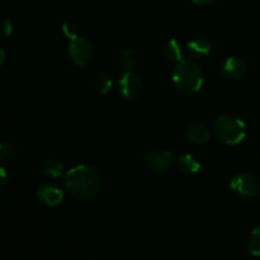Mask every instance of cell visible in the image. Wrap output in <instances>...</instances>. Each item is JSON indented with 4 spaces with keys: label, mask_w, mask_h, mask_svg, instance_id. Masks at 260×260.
I'll list each match as a JSON object with an SVG mask.
<instances>
[{
    "label": "cell",
    "mask_w": 260,
    "mask_h": 260,
    "mask_svg": "<svg viewBox=\"0 0 260 260\" xmlns=\"http://www.w3.org/2000/svg\"><path fill=\"white\" fill-rule=\"evenodd\" d=\"M212 43L207 38L198 37L187 45V51L193 58H205L210 55Z\"/></svg>",
    "instance_id": "obj_10"
},
{
    "label": "cell",
    "mask_w": 260,
    "mask_h": 260,
    "mask_svg": "<svg viewBox=\"0 0 260 260\" xmlns=\"http://www.w3.org/2000/svg\"><path fill=\"white\" fill-rule=\"evenodd\" d=\"M0 173H2V189L5 187V182H7V172H5L4 168L0 169Z\"/></svg>",
    "instance_id": "obj_21"
},
{
    "label": "cell",
    "mask_w": 260,
    "mask_h": 260,
    "mask_svg": "<svg viewBox=\"0 0 260 260\" xmlns=\"http://www.w3.org/2000/svg\"><path fill=\"white\" fill-rule=\"evenodd\" d=\"M246 71L245 61L240 57H229L221 66V73L229 80H236L241 78Z\"/></svg>",
    "instance_id": "obj_9"
},
{
    "label": "cell",
    "mask_w": 260,
    "mask_h": 260,
    "mask_svg": "<svg viewBox=\"0 0 260 260\" xmlns=\"http://www.w3.org/2000/svg\"><path fill=\"white\" fill-rule=\"evenodd\" d=\"M41 169L46 175L51 178H57L62 174L63 165L56 159H47L41 164Z\"/></svg>",
    "instance_id": "obj_15"
},
{
    "label": "cell",
    "mask_w": 260,
    "mask_h": 260,
    "mask_svg": "<svg viewBox=\"0 0 260 260\" xmlns=\"http://www.w3.org/2000/svg\"><path fill=\"white\" fill-rule=\"evenodd\" d=\"M192 2L198 5H205V4H210V3H212L213 0H192Z\"/></svg>",
    "instance_id": "obj_22"
},
{
    "label": "cell",
    "mask_w": 260,
    "mask_h": 260,
    "mask_svg": "<svg viewBox=\"0 0 260 260\" xmlns=\"http://www.w3.org/2000/svg\"><path fill=\"white\" fill-rule=\"evenodd\" d=\"M93 85L99 94H107L113 85V79L108 73H99L94 78Z\"/></svg>",
    "instance_id": "obj_14"
},
{
    "label": "cell",
    "mask_w": 260,
    "mask_h": 260,
    "mask_svg": "<svg viewBox=\"0 0 260 260\" xmlns=\"http://www.w3.org/2000/svg\"><path fill=\"white\" fill-rule=\"evenodd\" d=\"M188 137L192 142L198 145H203L210 140L211 134H210V129L205 126V124H193L188 128Z\"/></svg>",
    "instance_id": "obj_11"
},
{
    "label": "cell",
    "mask_w": 260,
    "mask_h": 260,
    "mask_svg": "<svg viewBox=\"0 0 260 260\" xmlns=\"http://www.w3.org/2000/svg\"><path fill=\"white\" fill-rule=\"evenodd\" d=\"M164 53L169 60L172 61H180L183 60V51L182 46H180L179 41L177 38H170L164 46Z\"/></svg>",
    "instance_id": "obj_12"
},
{
    "label": "cell",
    "mask_w": 260,
    "mask_h": 260,
    "mask_svg": "<svg viewBox=\"0 0 260 260\" xmlns=\"http://www.w3.org/2000/svg\"><path fill=\"white\" fill-rule=\"evenodd\" d=\"M216 137L226 145H238L245 139L246 126L234 114H221L213 127Z\"/></svg>",
    "instance_id": "obj_3"
},
{
    "label": "cell",
    "mask_w": 260,
    "mask_h": 260,
    "mask_svg": "<svg viewBox=\"0 0 260 260\" xmlns=\"http://www.w3.org/2000/svg\"><path fill=\"white\" fill-rule=\"evenodd\" d=\"M0 55H2V60H0V63H3V62H4V60H5V52H4V50L0 51Z\"/></svg>",
    "instance_id": "obj_23"
},
{
    "label": "cell",
    "mask_w": 260,
    "mask_h": 260,
    "mask_svg": "<svg viewBox=\"0 0 260 260\" xmlns=\"http://www.w3.org/2000/svg\"><path fill=\"white\" fill-rule=\"evenodd\" d=\"M62 32H63V35H65L68 38H70L71 41L79 37V29L73 22H65V23H63V24H62Z\"/></svg>",
    "instance_id": "obj_19"
},
{
    "label": "cell",
    "mask_w": 260,
    "mask_h": 260,
    "mask_svg": "<svg viewBox=\"0 0 260 260\" xmlns=\"http://www.w3.org/2000/svg\"><path fill=\"white\" fill-rule=\"evenodd\" d=\"M119 89H121V93L124 98L135 101L144 91V84L136 74L132 73V71H127L119 80Z\"/></svg>",
    "instance_id": "obj_7"
},
{
    "label": "cell",
    "mask_w": 260,
    "mask_h": 260,
    "mask_svg": "<svg viewBox=\"0 0 260 260\" xmlns=\"http://www.w3.org/2000/svg\"><path fill=\"white\" fill-rule=\"evenodd\" d=\"M248 248L251 255L260 256V226L251 231L250 238H249Z\"/></svg>",
    "instance_id": "obj_16"
},
{
    "label": "cell",
    "mask_w": 260,
    "mask_h": 260,
    "mask_svg": "<svg viewBox=\"0 0 260 260\" xmlns=\"http://www.w3.org/2000/svg\"><path fill=\"white\" fill-rule=\"evenodd\" d=\"M38 200L46 206H57L63 198V192L60 187L55 184H43L37 190Z\"/></svg>",
    "instance_id": "obj_8"
},
{
    "label": "cell",
    "mask_w": 260,
    "mask_h": 260,
    "mask_svg": "<svg viewBox=\"0 0 260 260\" xmlns=\"http://www.w3.org/2000/svg\"><path fill=\"white\" fill-rule=\"evenodd\" d=\"M230 188L231 190L239 193L240 196L253 198L259 193L260 185L254 175L243 173V174H238L231 179Z\"/></svg>",
    "instance_id": "obj_5"
},
{
    "label": "cell",
    "mask_w": 260,
    "mask_h": 260,
    "mask_svg": "<svg viewBox=\"0 0 260 260\" xmlns=\"http://www.w3.org/2000/svg\"><path fill=\"white\" fill-rule=\"evenodd\" d=\"M135 65H136V56H135L134 51L124 50L121 55V66L124 73L134 70Z\"/></svg>",
    "instance_id": "obj_17"
},
{
    "label": "cell",
    "mask_w": 260,
    "mask_h": 260,
    "mask_svg": "<svg viewBox=\"0 0 260 260\" xmlns=\"http://www.w3.org/2000/svg\"><path fill=\"white\" fill-rule=\"evenodd\" d=\"M2 32L4 37H9L13 32V23L9 18H5L2 23Z\"/></svg>",
    "instance_id": "obj_20"
},
{
    "label": "cell",
    "mask_w": 260,
    "mask_h": 260,
    "mask_svg": "<svg viewBox=\"0 0 260 260\" xmlns=\"http://www.w3.org/2000/svg\"><path fill=\"white\" fill-rule=\"evenodd\" d=\"M144 161L154 172L162 173L172 167L173 155L168 150H150L145 154Z\"/></svg>",
    "instance_id": "obj_6"
},
{
    "label": "cell",
    "mask_w": 260,
    "mask_h": 260,
    "mask_svg": "<svg viewBox=\"0 0 260 260\" xmlns=\"http://www.w3.org/2000/svg\"><path fill=\"white\" fill-rule=\"evenodd\" d=\"M203 73L193 61L182 60L175 66L173 73V83L178 91L183 94H194L203 85Z\"/></svg>",
    "instance_id": "obj_2"
},
{
    "label": "cell",
    "mask_w": 260,
    "mask_h": 260,
    "mask_svg": "<svg viewBox=\"0 0 260 260\" xmlns=\"http://www.w3.org/2000/svg\"><path fill=\"white\" fill-rule=\"evenodd\" d=\"M15 154H17V147H15V145L10 144V142L2 144V146H0V159L3 161H5L8 159H12Z\"/></svg>",
    "instance_id": "obj_18"
},
{
    "label": "cell",
    "mask_w": 260,
    "mask_h": 260,
    "mask_svg": "<svg viewBox=\"0 0 260 260\" xmlns=\"http://www.w3.org/2000/svg\"><path fill=\"white\" fill-rule=\"evenodd\" d=\"M93 55V46L88 40L78 37L73 40L68 48V57L75 66H85Z\"/></svg>",
    "instance_id": "obj_4"
},
{
    "label": "cell",
    "mask_w": 260,
    "mask_h": 260,
    "mask_svg": "<svg viewBox=\"0 0 260 260\" xmlns=\"http://www.w3.org/2000/svg\"><path fill=\"white\" fill-rule=\"evenodd\" d=\"M178 164H179L180 170H183L187 174H196L201 169L200 161L189 154H185L183 156H180L179 160H178Z\"/></svg>",
    "instance_id": "obj_13"
},
{
    "label": "cell",
    "mask_w": 260,
    "mask_h": 260,
    "mask_svg": "<svg viewBox=\"0 0 260 260\" xmlns=\"http://www.w3.org/2000/svg\"><path fill=\"white\" fill-rule=\"evenodd\" d=\"M103 178L98 169L90 165H78L66 173L65 185L75 200H88L101 190Z\"/></svg>",
    "instance_id": "obj_1"
}]
</instances>
